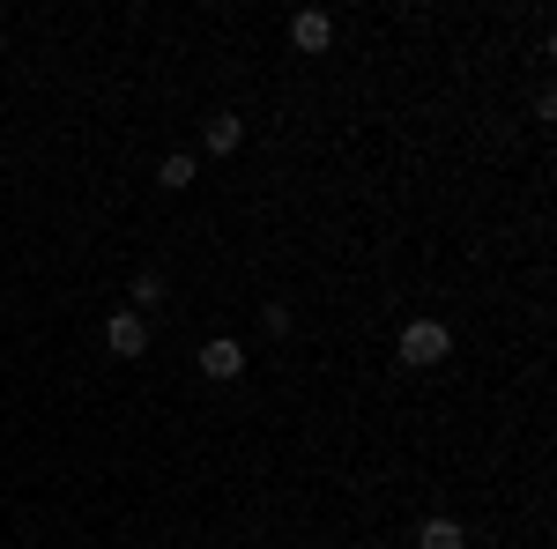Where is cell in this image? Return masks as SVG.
Masks as SVG:
<instances>
[{"label":"cell","instance_id":"5b68a950","mask_svg":"<svg viewBox=\"0 0 557 549\" xmlns=\"http://www.w3.org/2000/svg\"><path fill=\"white\" fill-rule=\"evenodd\" d=\"M238 141H246V120L238 112H215L209 127H201V149L209 157H238Z\"/></svg>","mask_w":557,"mask_h":549},{"label":"cell","instance_id":"7a4b0ae2","mask_svg":"<svg viewBox=\"0 0 557 549\" xmlns=\"http://www.w3.org/2000/svg\"><path fill=\"white\" fill-rule=\"evenodd\" d=\"M104 349L112 357H149V320L141 312H112L104 320Z\"/></svg>","mask_w":557,"mask_h":549},{"label":"cell","instance_id":"3957f363","mask_svg":"<svg viewBox=\"0 0 557 549\" xmlns=\"http://www.w3.org/2000/svg\"><path fill=\"white\" fill-rule=\"evenodd\" d=\"M290 45H298V52H327V45H335V15H327V8H305L298 23H290Z\"/></svg>","mask_w":557,"mask_h":549},{"label":"cell","instance_id":"8992f818","mask_svg":"<svg viewBox=\"0 0 557 549\" xmlns=\"http://www.w3.org/2000/svg\"><path fill=\"white\" fill-rule=\"evenodd\" d=\"M417 549H469V527L446 520V512H431L424 527H417Z\"/></svg>","mask_w":557,"mask_h":549},{"label":"cell","instance_id":"277c9868","mask_svg":"<svg viewBox=\"0 0 557 549\" xmlns=\"http://www.w3.org/2000/svg\"><path fill=\"white\" fill-rule=\"evenodd\" d=\"M238 372H246V349L231 335H215L209 349H201V379H238Z\"/></svg>","mask_w":557,"mask_h":549},{"label":"cell","instance_id":"52a82bcc","mask_svg":"<svg viewBox=\"0 0 557 549\" xmlns=\"http://www.w3.org/2000/svg\"><path fill=\"white\" fill-rule=\"evenodd\" d=\"M157 186H164V194H186V186H194V157H164V164H157Z\"/></svg>","mask_w":557,"mask_h":549},{"label":"cell","instance_id":"ba28073f","mask_svg":"<svg viewBox=\"0 0 557 549\" xmlns=\"http://www.w3.org/2000/svg\"><path fill=\"white\" fill-rule=\"evenodd\" d=\"M157 304H164V275H134V304H127V312H141V320H149Z\"/></svg>","mask_w":557,"mask_h":549},{"label":"cell","instance_id":"6da1fadb","mask_svg":"<svg viewBox=\"0 0 557 549\" xmlns=\"http://www.w3.org/2000/svg\"><path fill=\"white\" fill-rule=\"evenodd\" d=\"M454 357V327L446 320H409L401 327V364L409 372H431V364H446Z\"/></svg>","mask_w":557,"mask_h":549}]
</instances>
